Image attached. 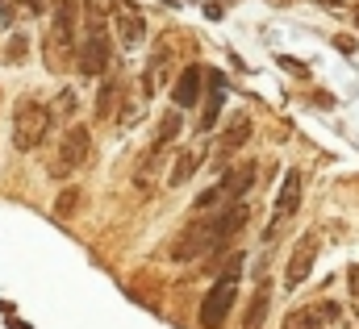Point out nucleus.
I'll return each mask as SVG.
<instances>
[{
  "label": "nucleus",
  "mask_w": 359,
  "mask_h": 329,
  "mask_svg": "<svg viewBox=\"0 0 359 329\" xmlns=\"http://www.w3.org/2000/svg\"><path fill=\"white\" fill-rule=\"evenodd\" d=\"M247 217H251V204L247 200H234V204H226V209H217L213 217H196V221H188L184 230H180L176 246H172V258L176 262H192V258H209V254H217L222 246H230L234 238H238V230L247 225Z\"/></svg>",
  "instance_id": "f257e3e1"
},
{
  "label": "nucleus",
  "mask_w": 359,
  "mask_h": 329,
  "mask_svg": "<svg viewBox=\"0 0 359 329\" xmlns=\"http://www.w3.org/2000/svg\"><path fill=\"white\" fill-rule=\"evenodd\" d=\"M42 55H46V67L55 76L76 67V55H80V0H55L50 4V25H46Z\"/></svg>",
  "instance_id": "f03ea898"
},
{
  "label": "nucleus",
  "mask_w": 359,
  "mask_h": 329,
  "mask_svg": "<svg viewBox=\"0 0 359 329\" xmlns=\"http://www.w3.org/2000/svg\"><path fill=\"white\" fill-rule=\"evenodd\" d=\"M238 279H243V258H230V262L217 271L209 296L201 300V329H222L226 326V317H230V309H234V296H238Z\"/></svg>",
  "instance_id": "7ed1b4c3"
},
{
  "label": "nucleus",
  "mask_w": 359,
  "mask_h": 329,
  "mask_svg": "<svg viewBox=\"0 0 359 329\" xmlns=\"http://www.w3.org/2000/svg\"><path fill=\"white\" fill-rule=\"evenodd\" d=\"M50 125H55V113H50L42 100L25 96V100L17 104V113H13V146H17L21 155H34V150L46 142Z\"/></svg>",
  "instance_id": "20e7f679"
},
{
  "label": "nucleus",
  "mask_w": 359,
  "mask_h": 329,
  "mask_svg": "<svg viewBox=\"0 0 359 329\" xmlns=\"http://www.w3.org/2000/svg\"><path fill=\"white\" fill-rule=\"evenodd\" d=\"M109 21H84V34H80V55H76V71L92 80V76H104L109 67Z\"/></svg>",
  "instance_id": "39448f33"
},
{
  "label": "nucleus",
  "mask_w": 359,
  "mask_h": 329,
  "mask_svg": "<svg viewBox=\"0 0 359 329\" xmlns=\"http://www.w3.org/2000/svg\"><path fill=\"white\" fill-rule=\"evenodd\" d=\"M88 146H92V134L88 125H67V134H63V142H59V155H55V163H50V175L55 179H67V175H76L84 159H88Z\"/></svg>",
  "instance_id": "423d86ee"
},
{
  "label": "nucleus",
  "mask_w": 359,
  "mask_h": 329,
  "mask_svg": "<svg viewBox=\"0 0 359 329\" xmlns=\"http://www.w3.org/2000/svg\"><path fill=\"white\" fill-rule=\"evenodd\" d=\"M172 71H176V42L172 38H163L155 50H151V63H147V71H142V100H151V96H159V88L172 80ZM180 76V71H176Z\"/></svg>",
  "instance_id": "0eeeda50"
},
{
  "label": "nucleus",
  "mask_w": 359,
  "mask_h": 329,
  "mask_svg": "<svg viewBox=\"0 0 359 329\" xmlns=\"http://www.w3.org/2000/svg\"><path fill=\"white\" fill-rule=\"evenodd\" d=\"M113 29H117V42H121L126 50H134V46H142V38H147V13H142L134 0H117V8H113Z\"/></svg>",
  "instance_id": "6e6552de"
},
{
  "label": "nucleus",
  "mask_w": 359,
  "mask_h": 329,
  "mask_svg": "<svg viewBox=\"0 0 359 329\" xmlns=\"http://www.w3.org/2000/svg\"><path fill=\"white\" fill-rule=\"evenodd\" d=\"M251 134H255L251 117H247V113H234V117H230V125H226V130H222V138H217V150H213L222 171L230 167L226 159H234V155H238V150L247 146V138H251Z\"/></svg>",
  "instance_id": "1a4fd4ad"
},
{
  "label": "nucleus",
  "mask_w": 359,
  "mask_h": 329,
  "mask_svg": "<svg viewBox=\"0 0 359 329\" xmlns=\"http://www.w3.org/2000/svg\"><path fill=\"white\" fill-rule=\"evenodd\" d=\"M301 171L292 167V171H284V183H280V196H276V217H271V230L268 238H276V230H280V221H288L297 209H301Z\"/></svg>",
  "instance_id": "9d476101"
},
{
  "label": "nucleus",
  "mask_w": 359,
  "mask_h": 329,
  "mask_svg": "<svg viewBox=\"0 0 359 329\" xmlns=\"http://www.w3.org/2000/svg\"><path fill=\"white\" fill-rule=\"evenodd\" d=\"M313 258H318V234H305L297 246H292V258H288V271H284V284L288 288H301L313 271Z\"/></svg>",
  "instance_id": "9b49d317"
},
{
  "label": "nucleus",
  "mask_w": 359,
  "mask_h": 329,
  "mask_svg": "<svg viewBox=\"0 0 359 329\" xmlns=\"http://www.w3.org/2000/svg\"><path fill=\"white\" fill-rule=\"evenodd\" d=\"M205 80H209V76H205V67H196V63H188V67L176 76V83H172V104H176L180 113H184V108H192V104L201 100Z\"/></svg>",
  "instance_id": "f8f14e48"
},
{
  "label": "nucleus",
  "mask_w": 359,
  "mask_h": 329,
  "mask_svg": "<svg viewBox=\"0 0 359 329\" xmlns=\"http://www.w3.org/2000/svg\"><path fill=\"white\" fill-rule=\"evenodd\" d=\"M180 130H184V117H180V108H168L163 117H159V130H155V142H151V150L142 155V159H151V163H159V155L172 146L180 138Z\"/></svg>",
  "instance_id": "ddd939ff"
},
{
  "label": "nucleus",
  "mask_w": 359,
  "mask_h": 329,
  "mask_svg": "<svg viewBox=\"0 0 359 329\" xmlns=\"http://www.w3.org/2000/svg\"><path fill=\"white\" fill-rule=\"evenodd\" d=\"M201 163H205V142H196V146H188V150H180L176 163H172V175H168V183L172 188H180V183H188L196 171H201Z\"/></svg>",
  "instance_id": "4468645a"
},
{
  "label": "nucleus",
  "mask_w": 359,
  "mask_h": 329,
  "mask_svg": "<svg viewBox=\"0 0 359 329\" xmlns=\"http://www.w3.org/2000/svg\"><path fill=\"white\" fill-rule=\"evenodd\" d=\"M268 309H271V284L264 279V284L251 292V304H247L243 329H264V321H268Z\"/></svg>",
  "instance_id": "2eb2a0df"
},
{
  "label": "nucleus",
  "mask_w": 359,
  "mask_h": 329,
  "mask_svg": "<svg viewBox=\"0 0 359 329\" xmlns=\"http://www.w3.org/2000/svg\"><path fill=\"white\" fill-rule=\"evenodd\" d=\"M318 317H322V329H359V317L347 304H339V300H322Z\"/></svg>",
  "instance_id": "dca6fc26"
},
{
  "label": "nucleus",
  "mask_w": 359,
  "mask_h": 329,
  "mask_svg": "<svg viewBox=\"0 0 359 329\" xmlns=\"http://www.w3.org/2000/svg\"><path fill=\"white\" fill-rule=\"evenodd\" d=\"M209 83H213V92H209V100H205L201 130H213V125H217V113H222V100H226V83H222V76H209Z\"/></svg>",
  "instance_id": "f3484780"
},
{
  "label": "nucleus",
  "mask_w": 359,
  "mask_h": 329,
  "mask_svg": "<svg viewBox=\"0 0 359 329\" xmlns=\"http://www.w3.org/2000/svg\"><path fill=\"white\" fill-rule=\"evenodd\" d=\"M117 100H121V83H117V76H113V80L100 88V96H96V117L109 121V117L117 113Z\"/></svg>",
  "instance_id": "a211bd4d"
},
{
  "label": "nucleus",
  "mask_w": 359,
  "mask_h": 329,
  "mask_svg": "<svg viewBox=\"0 0 359 329\" xmlns=\"http://www.w3.org/2000/svg\"><path fill=\"white\" fill-rule=\"evenodd\" d=\"M284 329H322V317H318V309H297L284 317Z\"/></svg>",
  "instance_id": "6ab92c4d"
},
{
  "label": "nucleus",
  "mask_w": 359,
  "mask_h": 329,
  "mask_svg": "<svg viewBox=\"0 0 359 329\" xmlns=\"http://www.w3.org/2000/svg\"><path fill=\"white\" fill-rule=\"evenodd\" d=\"M117 0H84V21H109Z\"/></svg>",
  "instance_id": "aec40b11"
},
{
  "label": "nucleus",
  "mask_w": 359,
  "mask_h": 329,
  "mask_svg": "<svg viewBox=\"0 0 359 329\" xmlns=\"http://www.w3.org/2000/svg\"><path fill=\"white\" fill-rule=\"evenodd\" d=\"M76 200H80V192H76V188L59 192V200H55V213H59V217H72V213H76Z\"/></svg>",
  "instance_id": "412c9836"
},
{
  "label": "nucleus",
  "mask_w": 359,
  "mask_h": 329,
  "mask_svg": "<svg viewBox=\"0 0 359 329\" xmlns=\"http://www.w3.org/2000/svg\"><path fill=\"white\" fill-rule=\"evenodd\" d=\"M21 55H25V38H21V34H13V42H8V63H17Z\"/></svg>",
  "instance_id": "4be33fe9"
},
{
  "label": "nucleus",
  "mask_w": 359,
  "mask_h": 329,
  "mask_svg": "<svg viewBox=\"0 0 359 329\" xmlns=\"http://www.w3.org/2000/svg\"><path fill=\"white\" fill-rule=\"evenodd\" d=\"M318 4H326V8H355L359 13V0H318Z\"/></svg>",
  "instance_id": "5701e85b"
},
{
  "label": "nucleus",
  "mask_w": 359,
  "mask_h": 329,
  "mask_svg": "<svg viewBox=\"0 0 359 329\" xmlns=\"http://www.w3.org/2000/svg\"><path fill=\"white\" fill-rule=\"evenodd\" d=\"M29 4V13H42V0H25Z\"/></svg>",
  "instance_id": "b1692460"
},
{
  "label": "nucleus",
  "mask_w": 359,
  "mask_h": 329,
  "mask_svg": "<svg viewBox=\"0 0 359 329\" xmlns=\"http://www.w3.org/2000/svg\"><path fill=\"white\" fill-rule=\"evenodd\" d=\"M355 29H359V13H355Z\"/></svg>",
  "instance_id": "393cba45"
}]
</instances>
